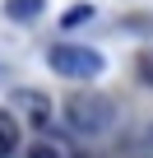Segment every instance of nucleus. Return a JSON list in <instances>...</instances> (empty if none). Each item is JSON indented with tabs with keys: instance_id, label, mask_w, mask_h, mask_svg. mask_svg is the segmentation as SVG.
<instances>
[{
	"instance_id": "1",
	"label": "nucleus",
	"mask_w": 153,
	"mask_h": 158,
	"mask_svg": "<svg viewBox=\"0 0 153 158\" xmlns=\"http://www.w3.org/2000/svg\"><path fill=\"white\" fill-rule=\"evenodd\" d=\"M60 116H65V126L74 135L98 139V135H107L116 126V102L102 98V93H74V98H65V112Z\"/></svg>"
},
{
	"instance_id": "2",
	"label": "nucleus",
	"mask_w": 153,
	"mask_h": 158,
	"mask_svg": "<svg viewBox=\"0 0 153 158\" xmlns=\"http://www.w3.org/2000/svg\"><path fill=\"white\" fill-rule=\"evenodd\" d=\"M46 60H51V70L65 74V79H98V74L107 70V56L93 51V47H79V42H56Z\"/></svg>"
},
{
	"instance_id": "3",
	"label": "nucleus",
	"mask_w": 153,
	"mask_h": 158,
	"mask_svg": "<svg viewBox=\"0 0 153 158\" xmlns=\"http://www.w3.org/2000/svg\"><path fill=\"white\" fill-rule=\"evenodd\" d=\"M14 149H19V121L10 112H0V158H10Z\"/></svg>"
},
{
	"instance_id": "4",
	"label": "nucleus",
	"mask_w": 153,
	"mask_h": 158,
	"mask_svg": "<svg viewBox=\"0 0 153 158\" xmlns=\"http://www.w3.org/2000/svg\"><path fill=\"white\" fill-rule=\"evenodd\" d=\"M46 10V0H5V14L10 19H37Z\"/></svg>"
},
{
	"instance_id": "5",
	"label": "nucleus",
	"mask_w": 153,
	"mask_h": 158,
	"mask_svg": "<svg viewBox=\"0 0 153 158\" xmlns=\"http://www.w3.org/2000/svg\"><path fill=\"white\" fill-rule=\"evenodd\" d=\"M19 102L28 107V116H33L37 126H42V121L51 116V112H46V98H42V93H33V89H28V93H19Z\"/></svg>"
},
{
	"instance_id": "6",
	"label": "nucleus",
	"mask_w": 153,
	"mask_h": 158,
	"mask_svg": "<svg viewBox=\"0 0 153 158\" xmlns=\"http://www.w3.org/2000/svg\"><path fill=\"white\" fill-rule=\"evenodd\" d=\"M84 19H93V10H88V5H74V10L65 14V23H84Z\"/></svg>"
},
{
	"instance_id": "7",
	"label": "nucleus",
	"mask_w": 153,
	"mask_h": 158,
	"mask_svg": "<svg viewBox=\"0 0 153 158\" xmlns=\"http://www.w3.org/2000/svg\"><path fill=\"white\" fill-rule=\"evenodd\" d=\"M28 158H60V149H51V144H33Z\"/></svg>"
},
{
	"instance_id": "8",
	"label": "nucleus",
	"mask_w": 153,
	"mask_h": 158,
	"mask_svg": "<svg viewBox=\"0 0 153 158\" xmlns=\"http://www.w3.org/2000/svg\"><path fill=\"white\" fill-rule=\"evenodd\" d=\"M144 74H148V79H153V56H148V70H144Z\"/></svg>"
}]
</instances>
